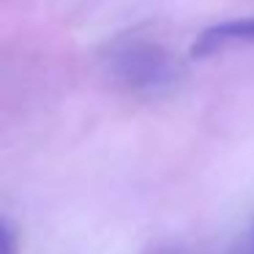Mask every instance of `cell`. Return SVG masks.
Segmentation results:
<instances>
[{
	"instance_id": "6da1fadb",
	"label": "cell",
	"mask_w": 254,
	"mask_h": 254,
	"mask_svg": "<svg viewBox=\"0 0 254 254\" xmlns=\"http://www.w3.org/2000/svg\"><path fill=\"white\" fill-rule=\"evenodd\" d=\"M110 68L134 90H159L175 79V63L167 50L142 39L118 41L110 50Z\"/></svg>"
},
{
	"instance_id": "3957f363",
	"label": "cell",
	"mask_w": 254,
	"mask_h": 254,
	"mask_svg": "<svg viewBox=\"0 0 254 254\" xmlns=\"http://www.w3.org/2000/svg\"><path fill=\"white\" fill-rule=\"evenodd\" d=\"M150 254H181V252H175V249H156V252H150Z\"/></svg>"
},
{
	"instance_id": "7a4b0ae2",
	"label": "cell",
	"mask_w": 254,
	"mask_h": 254,
	"mask_svg": "<svg viewBox=\"0 0 254 254\" xmlns=\"http://www.w3.org/2000/svg\"><path fill=\"white\" fill-rule=\"evenodd\" d=\"M17 252V243H14V232L8 224H3V254H14Z\"/></svg>"
}]
</instances>
